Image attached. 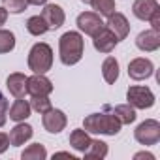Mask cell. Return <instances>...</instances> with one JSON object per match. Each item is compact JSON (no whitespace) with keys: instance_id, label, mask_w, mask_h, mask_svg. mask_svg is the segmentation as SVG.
I'll return each instance as SVG.
<instances>
[{"instance_id":"cell-21","label":"cell","mask_w":160,"mask_h":160,"mask_svg":"<svg viewBox=\"0 0 160 160\" xmlns=\"http://www.w3.org/2000/svg\"><path fill=\"white\" fill-rule=\"evenodd\" d=\"M113 115L119 119L121 124H130L136 121V109L130 106V104H121L113 109Z\"/></svg>"},{"instance_id":"cell-30","label":"cell","mask_w":160,"mask_h":160,"mask_svg":"<svg viewBox=\"0 0 160 160\" xmlns=\"http://www.w3.org/2000/svg\"><path fill=\"white\" fill-rule=\"evenodd\" d=\"M8 147H10V136L4 134V132H0V154L6 152Z\"/></svg>"},{"instance_id":"cell-12","label":"cell","mask_w":160,"mask_h":160,"mask_svg":"<svg viewBox=\"0 0 160 160\" xmlns=\"http://www.w3.org/2000/svg\"><path fill=\"white\" fill-rule=\"evenodd\" d=\"M106 27L115 34V38H117L119 42L124 40V38L128 36V32H130V23H128V19H126L122 13H119V12H115V13H111V15L108 17Z\"/></svg>"},{"instance_id":"cell-14","label":"cell","mask_w":160,"mask_h":160,"mask_svg":"<svg viewBox=\"0 0 160 160\" xmlns=\"http://www.w3.org/2000/svg\"><path fill=\"white\" fill-rule=\"evenodd\" d=\"M6 87H8L10 94H13L15 98H23L27 94V75L21 72L10 73L6 79Z\"/></svg>"},{"instance_id":"cell-15","label":"cell","mask_w":160,"mask_h":160,"mask_svg":"<svg viewBox=\"0 0 160 160\" xmlns=\"http://www.w3.org/2000/svg\"><path fill=\"white\" fill-rule=\"evenodd\" d=\"M32 134H34L32 126H30V124H25V122L21 121L19 124H15V126L10 130V145H13V147L25 145V143L32 138Z\"/></svg>"},{"instance_id":"cell-20","label":"cell","mask_w":160,"mask_h":160,"mask_svg":"<svg viewBox=\"0 0 160 160\" xmlns=\"http://www.w3.org/2000/svg\"><path fill=\"white\" fill-rule=\"evenodd\" d=\"M108 151L109 149H108V143L106 141H102V139H91V145L83 152V156L87 160H102V158L108 156Z\"/></svg>"},{"instance_id":"cell-1","label":"cell","mask_w":160,"mask_h":160,"mask_svg":"<svg viewBox=\"0 0 160 160\" xmlns=\"http://www.w3.org/2000/svg\"><path fill=\"white\" fill-rule=\"evenodd\" d=\"M83 51H85V40L79 32H64L58 40V55H60V62L64 66H73L83 58Z\"/></svg>"},{"instance_id":"cell-11","label":"cell","mask_w":160,"mask_h":160,"mask_svg":"<svg viewBox=\"0 0 160 160\" xmlns=\"http://www.w3.org/2000/svg\"><path fill=\"white\" fill-rule=\"evenodd\" d=\"M117 43H119V40L115 38V34H113L108 27H104L98 34L92 36V45H94V49L100 51V53H104V55H109V53L115 49Z\"/></svg>"},{"instance_id":"cell-4","label":"cell","mask_w":160,"mask_h":160,"mask_svg":"<svg viewBox=\"0 0 160 160\" xmlns=\"http://www.w3.org/2000/svg\"><path fill=\"white\" fill-rule=\"evenodd\" d=\"M134 138L139 145H156L160 141V122L154 119H147L143 121L136 130H134Z\"/></svg>"},{"instance_id":"cell-23","label":"cell","mask_w":160,"mask_h":160,"mask_svg":"<svg viewBox=\"0 0 160 160\" xmlns=\"http://www.w3.org/2000/svg\"><path fill=\"white\" fill-rule=\"evenodd\" d=\"M92 10L102 15V17H109L111 13H115V0H91Z\"/></svg>"},{"instance_id":"cell-8","label":"cell","mask_w":160,"mask_h":160,"mask_svg":"<svg viewBox=\"0 0 160 160\" xmlns=\"http://www.w3.org/2000/svg\"><path fill=\"white\" fill-rule=\"evenodd\" d=\"M27 92L30 96H49L53 92V83L45 77V73H34L27 77Z\"/></svg>"},{"instance_id":"cell-31","label":"cell","mask_w":160,"mask_h":160,"mask_svg":"<svg viewBox=\"0 0 160 160\" xmlns=\"http://www.w3.org/2000/svg\"><path fill=\"white\" fill-rule=\"evenodd\" d=\"M134 158H136V160H139V158H147V160H154V154H151V152H136V154H134Z\"/></svg>"},{"instance_id":"cell-25","label":"cell","mask_w":160,"mask_h":160,"mask_svg":"<svg viewBox=\"0 0 160 160\" xmlns=\"http://www.w3.org/2000/svg\"><path fill=\"white\" fill-rule=\"evenodd\" d=\"M13 47H15V34L0 28V55L13 51Z\"/></svg>"},{"instance_id":"cell-26","label":"cell","mask_w":160,"mask_h":160,"mask_svg":"<svg viewBox=\"0 0 160 160\" xmlns=\"http://www.w3.org/2000/svg\"><path fill=\"white\" fill-rule=\"evenodd\" d=\"M30 108H32L36 113L43 115V113L49 111L53 106H51V100H49L47 96H32V100H30Z\"/></svg>"},{"instance_id":"cell-19","label":"cell","mask_w":160,"mask_h":160,"mask_svg":"<svg viewBox=\"0 0 160 160\" xmlns=\"http://www.w3.org/2000/svg\"><path fill=\"white\" fill-rule=\"evenodd\" d=\"M102 75H104V81L108 85H113L119 79V62L115 57H108L102 62Z\"/></svg>"},{"instance_id":"cell-18","label":"cell","mask_w":160,"mask_h":160,"mask_svg":"<svg viewBox=\"0 0 160 160\" xmlns=\"http://www.w3.org/2000/svg\"><path fill=\"white\" fill-rule=\"evenodd\" d=\"M70 145L77 151V152H85L91 145V136L89 132H85L83 128H77L70 134Z\"/></svg>"},{"instance_id":"cell-27","label":"cell","mask_w":160,"mask_h":160,"mask_svg":"<svg viewBox=\"0 0 160 160\" xmlns=\"http://www.w3.org/2000/svg\"><path fill=\"white\" fill-rule=\"evenodd\" d=\"M2 6L8 10V13H23L28 8L27 0H2Z\"/></svg>"},{"instance_id":"cell-10","label":"cell","mask_w":160,"mask_h":160,"mask_svg":"<svg viewBox=\"0 0 160 160\" xmlns=\"http://www.w3.org/2000/svg\"><path fill=\"white\" fill-rule=\"evenodd\" d=\"M42 19L45 21V25H47L49 30H57V28H60L64 25L66 15H64V10L58 4H43Z\"/></svg>"},{"instance_id":"cell-6","label":"cell","mask_w":160,"mask_h":160,"mask_svg":"<svg viewBox=\"0 0 160 160\" xmlns=\"http://www.w3.org/2000/svg\"><path fill=\"white\" fill-rule=\"evenodd\" d=\"M104 27H106V23L102 21V15H98L96 12H83L77 15V28L85 32L87 36L98 34Z\"/></svg>"},{"instance_id":"cell-32","label":"cell","mask_w":160,"mask_h":160,"mask_svg":"<svg viewBox=\"0 0 160 160\" xmlns=\"http://www.w3.org/2000/svg\"><path fill=\"white\" fill-rule=\"evenodd\" d=\"M6 19H8V10L2 6L0 8V25H6Z\"/></svg>"},{"instance_id":"cell-7","label":"cell","mask_w":160,"mask_h":160,"mask_svg":"<svg viewBox=\"0 0 160 160\" xmlns=\"http://www.w3.org/2000/svg\"><path fill=\"white\" fill-rule=\"evenodd\" d=\"M154 73V64L149 58L138 57L134 60L128 62V75L134 81H143V79H149Z\"/></svg>"},{"instance_id":"cell-16","label":"cell","mask_w":160,"mask_h":160,"mask_svg":"<svg viewBox=\"0 0 160 160\" xmlns=\"http://www.w3.org/2000/svg\"><path fill=\"white\" fill-rule=\"evenodd\" d=\"M158 8V2L156 0H136L132 4V12L138 19L141 21H149V17L152 15V12Z\"/></svg>"},{"instance_id":"cell-35","label":"cell","mask_w":160,"mask_h":160,"mask_svg":"<svg viewBox=\"0 0 160 160\" xmlns=\"http://www.w3.org/2000/svg\"><path fill=\"white\" fill-rule=\"evenodd\" d=\"M81 2H91V0H81Z\"/></svg>"},{"instance_id":"cell-22","label":"cell","mask_w":160,"mask_h":160,"mask_svg":"<svg viewBox=\"0 0 160 160\" xmlns=\"http://www.w3.org/2000/svg\"><path fill=\"white\" fill-rule=\"evenodd\" d=\"M23 160H45L47 158V151L42 143H32L28 145L23 152H21Z\"/></svg>"},{"instance_id":"cell-28","label":"cell","mask_w":160,"mask_h":160,"mask_svg":"<svg viewBox=\"0 0 160 160\" xmlns=\"http://www.w3.org/2000/svg\"><path fill=\"white\" fill-rule=\"evenodd\" d=\"M8 108H10V104H8L6 96L0 92V128H2L6 124V121H8Z\"/></svg>"},{"instance_id":"cell-34","label":"cell","mask_w":160,"mask_h":160,"mask_svg":"<svg viewBox=\"0 0 160 160\" xmlns=\"http://www.w3.org/2000/svg\"><path fill=\"white\" fill-rule=\"evenodd\" d=\"M55 156H70V158H73V156H72V154H70V152H57V154H55Z\"/></svg>"},{"instance_id":"cell-29","label":"cell","mask_w":160,"mask_h":160,"mask_svg":"<svg viewBox=\"0 0 160 160\" xmlns=\"http://www.w3.org/2000/svg\"><path fill=\"white\" fill-rule=\"evenodd\" d=\"M149 23H151V28L154 32H160V8H156L152 12V15L149 17Z\"/></svg>"},{"instance_id":"cell-24","label":"cell","mask_w":160,"mask_h":160,"mask_svg":"<svg viewBox=\"0 0 160 160\" xmlns=\"http://www.w3.org/2000/svg\"><path fill=\"white\" fill-rule=\"evenodd\" d=\"M27 30H28L32 36H42V34H45L49 28H47L45 21L42 19V15H32V17L27 21Z\"/></svg>"},{"instance_id":"cell-13","label":"cell","mask_w":160,"mask_h":160,"mask_svg":"<svg viewBox=\"0 0 160 160\" xmlns=\"http://www.w3.org/2000/svg\"><path fill=\"white\" fill-rule=\"evenodd\" d=\"M136 45H138V49H141L145 53L156 51L160 47V32H154L152 28L139 32L138 38H136Z\"/></svg>"},{"instance_id":"cell-9","label":"cell","mask_w":160,"mask_h":160,"mask_svg":"<svg viewBox=\"0 0 160 160\" xmlns=\"http://www.w3.org/2000/svg\"><path fill=\"white\" fill-rule=\"evenodd\" d=\"M42 122H43V128H45L49 134H58V132H62V130L66 128L68 119H66L64 111H60V109H53V108H51L49 111L43 113Z\"/></svg>"},{"instance_id":"cell-17","label":"cell","mask_w":160,"mask_h":160,"mask_svg":"<svg viewBox=\"0 0 160 160\" xmlns=\"http://www.w3.org/2000/svg\"><path fill=\"white\" fill-rule=\"evenodd\" d=\"M30 111H32L30 102H27L23 98H17L13 102V106L10 108V119L15 121V122H21V121H25V119L30 117Z\"/></svg>"},{"instance_id":"cell-33","label":"cell","mask_w":160,"mask_h":160,"mask_svg":"<svg viewBox=\"0 0 160 160\" xmlns=\"http://www.w3.org/2000/svg\"><path fill=\"white\" fill-rule=\"evenodd\" d=\"M27 2L32 6H43V4H47V0H27Z\"/></svg>"},{"instance_id":"cell-3","label":"cell","mask_w":160,"mask_h":160,"mask_svg":"<svg viewBox=\"0 0 160 160\" xmlns=\"http://www.w3.org/2000/svg\"><path fill=\"white\" fill-rule=\"evenodd\" d=\"M28 68L34 73H47L53 68V49L45 42H38L32 45L28 53Z\"/></svg>"},{"instance_id":"cell-2","label":"cell","mask_w":160,"mask_h":160,"mask_svg":"<svg viewBox=\"0 0 160 160\" xmlns=\"http://www.w3.org/2000/svg\"><path fill=\"white\" fill-rule=\"evenodd\" d=\"M121 122L113 113H92L87 115L83 121V130L89 134H104V136H117L121 132Z\"/></svg>"},{"instance_id":"cell-5","label":"cell","mask_w":160,"mask_h":160,"mask_svg":"<svg viewBox=\"0 0 160 160\" xmlns=\"http://www.w3.org/2000/svg\"><path fill=\"white\" fill-rule=\"evenodd\" d=\"M126 100L134 109H149L154 106V94L149 87H141V85H134L128 89L126 92Z\"/></svg>"}]
</instances>
